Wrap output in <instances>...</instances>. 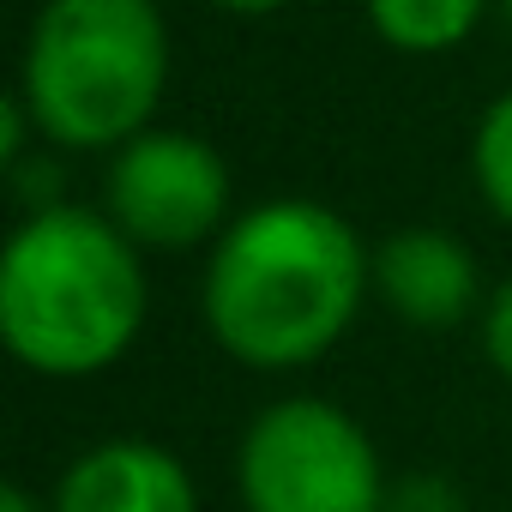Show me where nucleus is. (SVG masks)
<instances>
[{
    "label": "nucleus",
    "instance_id": "nucleus-7",
    "mask_svg": "<svg viewBox=\"0 0 512 512\" xmlns=\"http://www.w3.org/2000/svg\"><path fill=\"white\" fill-rule=\"evenodd\" d=\"M49 512H199V488L169 446L121 434L85 446L61 470Z\"/></svg>",
    "mask_w": 512,
    "mask_h": 512
},
{
    "label": "nucleus",
    "instance_id": "nucleus-1",
    "mask_svg": "<svg viewBox=\"0 0 512 512\" xmlns=\"http://www.w3.org/2000/svg\"><path fill=\"white\" fill-rule=\"evenodd\" d=\"M374 296V247L320 199H260L211 241L199 308L211 344L253 374L332 356Z\"/></svg>",
    "mask_w": 512,
    "mask_h": 512
},
{
    "label": "nucleus",
    "instance_id": "nucleus-6",
    "mask_svg": "<svg viewBox=\"0 0 512 512\" xmlns=\"http://www.w3.org/2000/svg\"><path fill=\"white\" fill-rule=\"evenodd\" d=\"M374 296L410 332H452L476 320L488 302L476 253L452 229H434V223L392 229L374 247Z\"/></svg>",
    "mask_w": 512,
    "mask_h": 512
},
{
    "label": "nucleus",
    "instance_id": "nucleus-11",
    "mask_svg": "<svg viewBox=\"0 0 512 512\" xmlns=\"http://www.w3.org/2000/svg\"><path fill=\"white\" fill-rule=\"evenodd\" d=\"M25 127H37V121L25 115L19 97H7V103H0V157H7V163H25Z\"/></svg>",
    "mask_w": 512,
    "mask_h": 512
},
{
    "label": "nucleus",
    "instance_id": "nucleus-12",
    "mask_svg": "<svg viewBox=\"0 0 512 512\" xmlns=\"http://www.w3.org/2000/svg\"><path fill=\"white\" fill-rule=\"evenodd\" d=\"M386 512H452V506H446V494H434L428 482H416V488L392 494V500H386Z\"/></svg>",
    "mask_w": 512,
    "mask_h": 512
},
{
    "label": "nucleus",
    "instance_id": "nucleus-15",
    "mask_svg": "<svg viewBox=\"0 0 512 512\" xmlns=\"http://www.w3.org/2000/svg\"><path fill=\"white\" fill-rule=\"evenodd\" d=\"M494 13H500V25L512 31V0H494Z\"/></svg>",
    "mask_w": 512,
    "mask_h": 512
},
{
    "label": "nucleus",
    "instance_id": "nucleus-4",
    "mask_svg": "<svg viewBox=\"0 0 512 512\" xmlns=\"http://www.w3.org/2000/svg\"><path fill=\"white\" fill-rule=\"evenodd\" d=\"M235 494L247 512H386L374 434L332 398L296 392L241 428Z\"/></svg>",
    "mask_w": 512,
    "mask_h": 512
},
{
    "label": "nucleus",
    "instance_id": "nucleus-10",
    "mask_svg": "<svg viewBox=\"0 0 512 512\" xmlns=\"http://www.w3.org/2000/svg\"><path fill=\"white\" fill-rule=\"evenodd\" d=\"M476 338H482V356L500 380H512V278H500L476 314Z\"/></svg>",
    "mask_w": 512,
    "mask_h": 512
},
{
    "label": "nucleus",
    "instance_id": "nucleus-13",
    "mask_svg": "<svg viewBox=\"0 0 512 512\" xmlns=\"http://www.w3.org/2000/svg\"><path fill=\"white\" fill-rule=\"evenodd\" d=\"M217 13H235V19H266V13H284L290 0H211Z\"/></svg>",
    "mask_w": 512,
    "mask_h": 512
},
{
    "label": "nucleus",
    "instance_id": "nucleus-5",
    "mask_svg": "<svg viewBox=\"0 0 512 512\" xmlns=\"http://www.w3.org/2000/svg\"><path fill=\"white\" fill-rule=\"evenodd\" d=\"M103 211L139 253H181L217 241L235 223V181L223 151L205 145L199 133L151 127L109 157Z\"/></svg>",
    "mask_w": 512,
    "mask_h": 512
},
{
    "label": "nucleus",
    "instance_id": "nucleus-2",
    "mask_svg": "<svg viewBox=\"0 0 512 512\" xmlns=\"http://www.w3.org/2000/svg\"><path fill=\"white\" fill-rule=\"evenodd\" d=\"M151 314L139 247L91 205H37L0 253V344L43 380L115 368Z\"/></svg>",
    "mask_w": 512,
    "mask_h": 512
},
{
    "label": "nucleus",
    "instance_id": "nucleus-8",
    "mask_svg": "<svg viewBox=\"0 0 512 512\" xmlns=\"http://www.w3.org/2000/svg\"><path fill=\"white\" fill-rule=\"evenodd\" d=\"M368 31L398 55H446L476 37L494 0H362Z\"/></svg>",
    "mask_w": 512,
    "mask_h": 512
},
{
    "label": "nucleus",
    "instance_id": "nucleus-14",
    "mask_svg": "<svg viewBox=\"0 0 512 512\" xmlns=\"http://www.w3.org/2000/svg\"><path fill=\"white\" fill-rule=\"evenodd\" d=\"M0 512H49V500H37L25 482H7L0 488Z\"/></svg>",
    "mask_w": 512,
    "mask_h": 512
},
{
    "label": "nucleus",
    "instance_id": "nucleus-9",
    "mask_svg": "<svg viewBox=\"0 0 512 512\" xmlns=\"http://www.w3.org/2000/svg\"><path fill=\"white\" fill-rule=\"evenodd\" d=\"M470 181L482 193V205L512 229V91H500L470 133Z\"/></svg>",
    "mask_w": 512,
    "mask_h": 512
},
{
    "label": "nucleus",
    "instance_id": "nucleus-3",
    "mask_svg": "<svg viewBox=\"0 0 512 512\" xmlns=\"http://www.w3.org/2000/svg\"><path fill=\"white\" fill-rule=\"evenodd\" d=\"M169 91V25L157 0H43L25 55L19 103L61 151H121L151 133Z\"/></svg>",
    "mask_w": 512,
    "mask_h": 512
}]
</instances>
